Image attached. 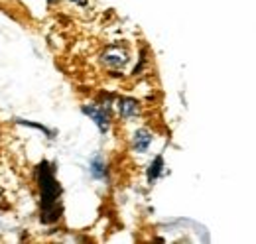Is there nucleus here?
I'll return each instance as SVG.
<instances>
[{"label":"nucleus","mask_w":256,"mask_h":244,"mask_svg":"<svg viewBox=\"0 0 256 244\" xmlns=\"http://www.w3.org/2000/svg\"><path fill=\"white\" fill-rule=\"evenodd\" d=\"M150 144H152V132H150L148 128H140V130L134 132V136H132V146H134L136 152H140V154L148 152Z\"/></svg>","instance_id":"20e7f679"},{"label":"nucleus","mask_w":256,"mask_h":244,"mask_svg":"<svg viewBox=\"0 0 256 244\" xmlns=\"http://www.w3.org/2000/svg\"><path fill=\"white\" fill-rule=\"evenodd\" d=\"M83 112L93 118V122L98 126V130H100L102 134L108 130V126H110V116H108V112H106L104 106H98V104H85V106H83Z\"/></svg>","instance_id":"7ed1b4c3"},{"label":"nucleus","mask_w":256,"mask_h":244,"mask_svg":"<svg viewBox=\"0 0 256 244\" xmlns=\"http://www.w3.org/2000/svg\"><path fill=\"white\" fill-rule=\"evenodd\" d=\"M162 170H164V158L158 156V158L150 164V170H148V182L150 183L156 182V180H158V176L162 174Z\"/></svg>","instance_id":"0eeeda50"},{"label":"nucleus","mask_w":256,"mask_h":244,"mask_svg":"<svg viewBox=\"0 0 256 244\" xmlns=\"http://www.w3.org/2000/svg\"><path fill=\"white\" fill-rule=\"evenodd\" d=\"M38 183H40V195H42V222L50 224L60 218L62 209L58 207V197H60V185L56 182L54 168L48 162H42L38 166Z\"/></svg>","instance_id":"f257e3e1"},{"label":"nucleus","mask_w":256,"mask_h":244,"mask_svg":"<svg viewBox=\"0 0 256 244\" xmlns=\"http://www.w3.org/2000/svg\"><path fill=\"white\" fill-rule=\"evenodd\" d=\"M91 174L95 176L96 180H104L106 178V162L100 156H95L91 160Z\"/></svg>","instance_id":"423d86ee"},{"label":"nucleus","mask_w":256,"mask_h":244,"mask_svg":"<svg viewBox=\"0 0 256 244\" xmlns=\"http://www.w3.org/2000/svg\"><path fill=\"white\" fill-rule=\"evenodd\" d=\"M116 108L124 120H130L138 114V102H136V98H130V96H120L116 102Z\"/></svg>","instance_id":"39448f33"},{"label":"nucleus","mask_w":256,"mask_h":244,"mask_svg":"<svg viewBox=\"0 0 256 244\" xmlns=\"http://www.w3.org/2000/svg\"><path fill=\"white\" fill-rule=\"evenodd\" d=\"M71 2H73V4H77V6H87V2H89V0H71Z\"/></svg>","instance_id":"6e6552de"},{"label":"nucleus","mask_w":256,"mask_h":244,"mask_svg":"<svg viewBox=\"0 0 256 244\" xmlns=\"http://www.w3.org/2000/svg\"><path fill=\"white\" fill-rule=\"evenodd\" d=\"M128 60H130L128 52L120 46H108L100 56L102 65H106L108 69H122L128 63Z\"/></svg>","instance_id":"f03ea898"}]
</instances>
